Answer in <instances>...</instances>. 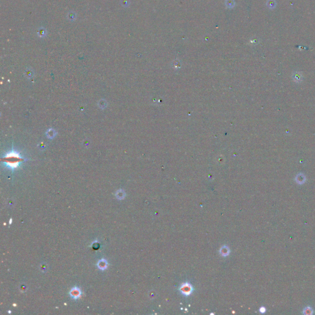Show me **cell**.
Masks as SVG:
<instances>
[{
  "label": "cell",
  "instance_id": "obj_3",
  "mask_svg": "<svg viewBox=\"0 0 315 315\" xmlns=\"http://www.w3.org/2000/svg\"><path fill=\"white\" fill-rule=\"evenodd\" d=\"M70 297L73 298L75 300H77V299H79L80 297L81 296V292L80 289L77 287H75V288H73L72 289H71L70 291Z\"/></svg>",
  "mask_w": 315,
  "mask_h": 315
},
{
  "label": "cell",
  "instance_id": "obj_7",
  "mask_svg": "<svg viewBox=\"0 0 315 315\" xmlns=\"http://www.w3.org/2000/svg\"><path fill=\"white\" fill-rule=\"evenodd\" d=\"M303 313L304 314L311 315V314H313V310L311 307H307L303 309Z\"/></svg>",
  "mask_w": 315,
  "mask_h": 315
},
{
  "label": "cell",
  "instance_id": "obj_8",
  "mask_svg": "<svg viewBox=\"0 0 315 315\" xmlns=\"http://www.w3.org/2000/svg\"><path fill=\"white\" fill-rule=\"evenodd\" d=\"M260 311L261 313H265V311H266V308H265V307H261L260 309Z\"/></svg>",
  "mask_w": 315,
  "mask_h": 315
},
{
  "label": "cell",
  "instance_id": "obj_4",
  "mask_svg": "<svg viewBox=\"0 0 315 315\" xmlns=\"http://www.w3.org/2000/svg\"><path fill=\"white\" fill-rule=\"evenodd\" d=\"M97 267L101 270H105L108 267V263L105 259H101L97 263Z\"/></svg>",
  "mask_w": 315,
  "mask_h": 315
},
{
  "label": "cell",
  "instance_id": "obj_2",
  "mask_svg": "<svg viewBox=\"0 0 315 315\" xmlns=\"http://www.w3.org/2000/svg\"><path fill=\"white\" fill-rule=\"evenodd\" d=\"M193 289L192 286L187 283L182 284L180 288V290L182 292V294H184V295H186V296L190 295L191 292H193Z\"/></svg>",
  "mask_w": 315,
  "mask_h": 315
},
{
  "label": "cell",
  "instance_id": "obj_6",
  "mask_svg": "<svg viewBox=\"0 0 315 315\" xmlns=\"http://www.w3.org/2000/svg\"><path fill=\"white\" fill-rule=\"evenodd\" d=\"M220 254L223 256H227L229 254L230 249L227 246H223L220 250Z\"/></svg>",
  "mask_w": 315,
  "mask_h": 315
},
{
  "label": "cell",
  "instance_id": "obj_5",
  "mask_svg": "<svg viewBox=\"0 0 315 315\" xmlns=\"http://www.w3.org/2000/svg\"><path fill=\"white\" fill-rule=\"evenodd\" d=\"M295 180H296L297 184H304L305 182L306 181V177L303 174H298L296 176Z\"/></svg>",
  "mask_w": 315,
  "mask_h": 315
},
{
  "label": "cell",
  "instance_id": "obj_1",
  "mask_svg": "<svg viewBox=\"0 0 315 315\" xmlns=\"http://www.w3.org/2000/svg\"><path fill=\"white\" fill-rule=\"evenodd\" d=\"M4 161L6 163V166L11 169H15L19 166V164L24 159L19 155L15 151H11L7 154L4 158Z\"/></svg>",
  "mask_w": 315,
  "mask_h": 315
}]
</instances>
